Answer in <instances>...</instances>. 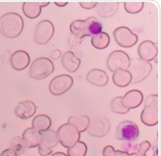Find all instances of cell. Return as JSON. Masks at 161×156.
<instances>
[{"mask_svg":"<svg viewBox=\"0 0 161 156\" xmlns=\"http://www.w3.org/2000/svg\"><path fill=\"white\" fill-rule=\"evenodd\" d=\"M149 149H151V143L149 141H143L137 148V153L142 154V155H146V153L149 151Z\"/></svg>","mask_w":161,"mask_h":156,"instance_id":"31","label":"cell"},{"mask_svg":"<svg viewBox=\"0 0 161 156\" xmlns=\"http://www.w3.org/2000/svg\"><path fill=\"white\" fill-rule=\"evenodd\" d=\"M50 4L49 1H36V2H24L22 5V11L24 14L30 18L35 19L42 13V8Z\"/></svg>","mask_w":161,"mask_h":156,"instance_id":"15","label":"cell"},{"mask_svg":"<svg viewBox=\"0 0 161 156\" xmlns=\"http://www.w3.org/2000/svg\"><path fill=\"white\" fill-rule=\"evenodd\" d=\"M12 67L16 71H21L28 67L30 64V56L27 52L19 50L14 52L10 58Z\"/></svg>","mask_w":161,"mask_h":156,"instance_id":"13","label":"cell"},{"mask_svg":"<svg viewBox=\"0 0 161 156\" xmlns=\"http://www.w3.org/2000/svg\"><path fill=\"white\" fill-rule=\"evenodd\" d=\"M51 56H52L53 60H58V58H59L60 56H62V53H60V51L58 49L54 50L51 54Z\"/></svg>","mask_w":161,"mask_h":156,"instance_id":"37","label":"cell"},{"mask_svg":"<svg viewBox=\"0 0 161 156\" xmlns=\"http://www.w3.org/2000/svg\"><path fill=\"white\" fill-rule=\"evenodd\" d=\"M130 58L126 52L123 51H114L109 54L107 60V66L108 70L112 73L118 69L128 70L130 66Z\"/></svg>","mask_w":161,"mask_h":156,"instance_id":"8","label":"cell"},{"mask_svg":"<svg viewBox=\"0 0 161 156\" xmlns=\"http://www.w3.org/2000/svg\"><path fill=\"white\" fill-rule=\"evenodd\" d=\"M51 125H52L51 119L45 114H39L36 116L32 122L33 128H35L38 132H43L50 129Z\"/></svg>","mask_w":161,"mask_h":156,"instance_id":"25","label":"cell"},{"mask_svg":"<svg viewBox=\"0 0 161 156\" xmlns=\"http://www.w3.org/2000/svg\"><path fill=\"white\" fill-rule=\"evenodd\" d=\"M110 129V123L104 116H97L89 120L87 132L93 137H104Z\"/></svg>","mask_w":161,"mask_h":156,"instance_id":"10","label":"cell"},{"mask_svg":"<svg viewBox=\"0 0 161 156\" xmlns=\"http://www.w3.org/2000/svg\"><path fill=\"white\" fill-rule=\"evenodd\" d=\"M0 156H18V155H17V153H16L14 150H13L12 148H7V149L3 150V151L1 152Z\"/></svg>","mask_w":161,"mask_h":156,"instance_id":"36","label":"cell"},{"mask_svg":"<svg viewBox=\"0 0 161 156\" xmlns=\"http://www.w3.org/2000/svg\"><path fill=\"white\" fill-rule=\"evenodd\" d=\"M89 117L86 115L71 116L68 119V124L73 126L80 133L85 132L89 125Z\"/></svg>","mask_w":161,"mask_h":156,"instance_id":"24","label":"cell"},{"mask_svg":"<svg viewBox=\"0 0 161 156\" xmlns=\"http://www.w3.org/2000/svg\"><path fill=\"white\" fill-rule=\"evenodd\" d=\"M55 4L58 7H64L68 4V1H55Z\"/></svg>","mask_w":161,"mask_h":156,"instance_id":"39","label":"cell"},{"mask_svg":"<svg viewBox=\"0 0 161 156\" xmlns=\"http://www.w3.org/2000/svg\"><path fill=\"white\" fill-rule=\"evenodd\" d=\"M115 137L119 141H135L139 137V127L130 121L121 122L117 126Z\"/></svg>","mask_w":161,"mask_h":156,"instance_id":"6","label":"cell"},{"mask_svg":"<svg viewBox=\"0 0 161 156\" xmlns=\"http://www.w3.org/2000/svg\"><path fill=\"white\" fill-rule=\"evenodd\" d=\"M55 33L54 24L49 20H42L40 21L36 29L34 34V40L37 44L43 45L50 41Z\"/></svg>","mask_w":161,"mask_h":156,"instance_id":"9","label":"cell"},{"mask_svg":"<svg viewBox=\"0 0 161 156\" xmlns=\"http://www.w3.org/2000/svg\"><path fill=\"white\" fill-rule=\"evenodd\" d=\"M113 37L115 42L123 48H130L136 44L138 36L130 29L125 26L118 27L113 32Z\"/></svg>","mask_w":161,"mask_h":156,"instance_id":"7","label":"cell"},{"mask_svg":"<svg viewBox=\"0 0 161 156\" xmlns=\"http://www.w3.org/2000/svg\"><path fill=\"white\" fill-rule=\"evenodd\" d=\"M112 156H129V153L123 151V150H115Z\"/></svg>","mask_w":161,"mask_h":156,"instance_id":"38","label":"cell"},{"mask_svg":"<svg viewBox=\"0 0 161 156\" xmlns=\"http://www.w3.org/2000/svg\"><path fill=\"white\" fill-rule=\"evenodd\" d=\"M62 64L67 72L74 73L79 69L80 65V60L75 56L73 52L67 51L62 56Z\"/></svg>","mask_w":161,"mask_h":156,"instance_id":"20","label":"cell"},{"mask_svg":"<svg viewBox=\"0 0 161 156\" xmlns=\"http://www.w3.org/2000/svg\"><path fill=\"white\" fill-rule=\"evenodd\" d=\"M153 70V65L150 62H144L140 58H131L128 71L131 75L130 83L136 84L143 82L149 77Z\"/></svg>","mask_w":161,"mask_h":156,"instance_id":"3","label":"cell"},{"mask_svg":"<svg viewBox=\"0 0 161 156\" xmlns=\"http://www.w3.org/2000/svg\"><path fill=\"white\" fill-rule=\"evenodd\" d=\"M11 148L13 150H14L17 155L18 154H21V153H24L27 149V148L25 147V145L23 144L21 138L19 137H15L12 140V143H11Z\"/></svg>","mask_w":161,"mask_h":156,"instance_id":"30","label":"cell"},{"mask_svg":"<svg viewBox=\"0 0 161 156\" xmlns=\"http://www.w3.org/2000/svg\"><path fill=\"white\" fill-rule=\"evenodd\" d=\"M97 13L103 18H109L116 14L119 9L117 2H97Z\"/></svg>","mask_w":161,"mask_h":156,"instance_id":"21","label":"cell"},{"mask_svg":"<svg viewBox=\"0 0 161 156\" xmlns=\"http://www.w3.org/2000/svg\"><path fill=\"white\" fill-rule=\"evenodd\" d=\"M36 111V106L32 101H23L20 102L16 105L14 109V114L19 119L26 120L33 117Z\"/></svg>","mask_w":161,"mask_h":156,"instance_id":"14","label":"cell"},{"mask_svg":"<svg viewBox=\"0 0 161 156\" xmlns=\"http://www.w3.org/2000/svg\"><path fill=\"white\" fill-rule=\"evenodd\" d=\"M115 149L112 146H107L103 149V156H112Z\"/></svg>","mask_w":161,"mask_h":156,"instance_id":"35","label":"cell"},{"mask_svg":"<svg viewBox=\"0 0 161 156\" xmlns=\"http://www.w3.org/2000/svg\"><path fill=\"white\" fill-rule=\"evenodd\" d=\"M112 81L118 87H126L131 82V75L128 70L118 69L112 75Z\"/></svg>","mask_w":161,"mask_h":156,"instance_id":"22","label":"cell"},{"mask_svg":"<svg viewBox=\"0 0 161 156\" xmlns=\"http://www.w3.org/2000/svg\"><path fill=\"white\" fill-rule=\"evenodd\" d=\"M145 105H151L154 107H158V95H150L145 100Z\"/></svg>","mask_w":161,"mask_h":156,"instance_id":"32","label":"cell"},{"mask_svg":"<svg viewBox=\"0 0 161 156\" xmlns=\"http://www.w3.org/2000/svg\"><path fill=\"white\" fill-rule=\"evenodd\" d=\"M141 121L148 126H153L158 124V107L144 105L141 112Z\"/></svg>","mask_w":161,"mask_h":156,"instance_id":"18","label":"cell"},{"mask_svg":"<svg viewBox=\"0 0 161 156\" xmlns=\"http://www.w3.org/2000/svg\"><path fill=\"white\" fill-rule=\"evenodd\" d=\"M24 21L21 15L15 13H8L0 17V33L8 38L17 37L22 33Z\"/></svg>","mask_w":161,"mask_h":156,"instance_id":"1","label":"cell"},{"mask_svg":"<svg viewBox=\"0 0 161 156\" xmlns=\"http://www.w3.org/2000/svg\"><path fill=\"white\" fill-rule=\"evenodd\" d=\"M87 146L84 142H77L67 149V156H86Z\"/></svg>","mask_w":161,"mask_h":156,"instance_id":"27","label":"cell"},{"mask_svg":"<svg viewBox=\"0 0 161 156\" xmlns=\"http://www.w3.org/2000/svg\"><path fill=\"white\" fill-rule=\"evenodd\" d=\"M129 156H146V155L139 154V153H137V152H132V153H129Z\"/></svg>","mask_w":161,"mask_h":156,"instance_id":"41","label":"cell"},{"mask_svg":"<svg viewBox=\"0 0 161 156\" xmlns=\"http://www.w3.org/2000/svg\"><path fill=\"white\" fill-rule=\"evenodd\" d=\"M21 140L27 148L38 147L40 144V132L33 127L27 128L23 131Z\"/></svg>","mask_w":161,"mask_h":156,"instance_id":"19","label":"cell"},{"mask_svg":"<svg viewBox=\"0 0 161 156\" xmlns=\"http://www.w3.org/2000/svg\"><path fill=\"white\" fill-rule=\"evenodd\" d=\"M137 53L140 60L150 62L151 61H153L156 57L158 50L154 42L151 40H144L143 42H141L139 44Z\"/></svg>","mask_w":161,"mask_h":156,"instance_id":"12","label":"cell"},{"mask_svg":"<svg viewBox=\"0 0 161 156\" xmlns=\"http://www.w3.org/2000/svg\"><path fill=\"white\" fill-rule=\"evenodd\" d=\"M124 8L126 12L129 13H131V14L138 13L144 8V2L143 1H127L124 3Z\"/></svg>","mask_w":161,"mask_h":156,"instance_id":"29","label":"cell"},{"mask_svg":"<svg viewBox=\"0 0 161 156\" xmlns=\"http://www.w3.org/2000/svg\"><path fill=\"white\" fill-rule=\"evenodd\" d=\"M52 156H67V154H65L64 152H55L52 154Z\"/></svg>","mask_w":161,"mask_h":156,"instance_id":"40","label":"cell"},{"mask_svg":"<svg viewBox=\"0 0 161 156\" xmlns=\"http://www.w3.org/2000/svg\"><path fill=\"white\" fill-rule=\"evenodd\" d=\"M58 143V136H57V132L52 130V129H48L46 131L40 132V144L39 146H42L44 148H53L54 147H56Z\"/></svg>","mask_w":161,"mask_h":156,"instance_id":"23","label":"cell"},{"mask_svg":"<svg viewBox=\"0 0 161 156\" xmlns=\"http://www.w3.org/2000/svg\"><path fill=\"white\" fill-rule=\"evenodd\" d=\"M73 85V78L69 75H59L50 82L49 91L54 96L66 93Z\"/></svg>","mask_w":161,"mask_h":156,"instance_id":"11","label":"cell"},{"mask_svg":"<svg viewBox=\"0 0 161 156\" xmlns=\"http://www.w3.org/2000/svg\"><path fill=\"white\" fill-rule=\"evenodd\" d=\"M80 7L84 8V9L91 10V9H93V8L96 7L97 2H95V1H80Z\"/></svg>","mask_w":161,"mask_h":156,"instance_id":"33","label":"cell"},{"mask_svg":"<svg viewBox=\"0 0 161 156\" xmlns=\"http://www.w3.org/2000/svg\"><path fill=\"white\" fill-rule=\"evenodd\" d=\"M110 108L112 112L118 114H127L130 111V109L125 107V105H123L122 97H116V98H114L110 103Z\"/></svg>","mask_w":161,"mask_h":156,"instance_id":"28","label":"cell"},{"mask_svg":"<svg viewBox=\"0 0 161 156\" xmlns=\"http://www.w3.org/2000/svg\"><path fill=\"white\" fill-rule=\"evenodd\" d=\"M144 96L139 90H130L124 97H122V102L125 107L128 109H133L138 107L143 103Z\"/></svg>","mask_w":161,"mask_h":156,"instance_id":"16","label":"cell"},{"mask_svg":"<svg viewBox=\"0 0 161 156\" xmlns=\"http://www.w3.org/2000/svg\"><path fill=\"white\" fill-rule=\"evenodd\" d=\"M57 136L58 143L62 144V146H64V148H69L80 141V134L73 126L67 123L62 125L58 128Z\"/></svg>","mask_w":161,"mask_h":156,"instance_id":"5","label":"cell"},{"mask_svg":"<svg viewBox=\"0 0 161 156\" xmlns=\"http://www.w3.org/2000/svg\"><path fill=\"white\" fill-rule=\"evenodd\" d=\"M103 30V25L95 17H88L85 20H74L70 24V32L77 38L82 40L85 36H93Z\"/></svg>","mask_w":161,"mask_h":156,"instance_id":"2","label":"cell"},{"mask_svg":"<svg viewBox=\"0 0 161 156\" xmlns=\"http://www.w3.org/2000/svg\"><path fill=\"white\" fill-rule=\"evenodd\" d=\"M86 81L95 86L103 87L108 83V76L104 70L92 69L86 75Z\"/></svg>","mask_w":161,"mask_h":156,"instance_id":"17","label":"cell"},{"mask_svg":"<svg viewBox=\"0 0 161 156\" xmlns=\"http://www.w3.org/2000/svg\"><path fill=\"white\" fill-rule=\"evenodd\" d=\"M109 43H110V37L105 32H101L91 37L92 46L99 50H104L108 48Z\"/></svg>","mask_w":161,"mask_h":156,"instance_id":"26","label":"cell"},{"mask_svg":"<svg viewBox=\"0 0 161 156\" xmlns=\"http://www.w3.org/2000/svg\"><path fill=\"white\" fill-rule=\"evenodd\" d=\"M38 153L42 156H48L52 153V149L44 148L42 146H38Z\"/></svg>","mask_w":161,"mask_h":156,"instance_id":"34","label":"cell"},{"mask_svg":"<svg viewBox=\"0 0 161 156\" xmlns=\"http://www.w3.org/2000/svg\"><path fill=\"white\" fill-rule=\"evenodd\" d=\"M55 70L54 63L47 57H38L35 60L30 67V77L35 80L42 81L49 77Z\"/></svg>","mask_w":161,"mask_h":156,"instance_id":"4","label":"cell"}]
</instances>
